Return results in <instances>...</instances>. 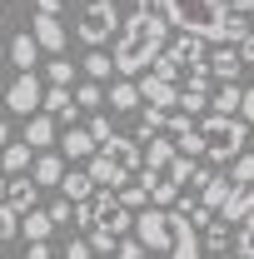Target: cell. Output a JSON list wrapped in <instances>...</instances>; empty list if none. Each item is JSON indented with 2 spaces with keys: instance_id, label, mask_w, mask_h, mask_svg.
Segmentation results:
<instances>
[{
  "instance_id": "obj_17",
  "label": "cell",
  "mask_w": 254,
  "mask_h": 259,
  "mask_svg": "<svg viewBox=\"0 0 254 259\" xmlns=\"http://www.w3.org/2000/svg\"><path fill=\"white\" fill-rule=\"evenodd\" d=\"M209 75H215V80H239V70H244V60H239V50H234V45H229V40H224L220 50H215V55H209Z\"/></svg>"
},
{
  "instance_id": "obj_33",
  "label": "cell",
  "mask_w": 254,
  "mask_h": 259,
  "mask_svg": "<svg viewBox=\"0 0 254 259\" xmlns=\"http://www.w3.org/2000/svg\"><path fill=\"white\" fill-rule=\"evenodd\" d=\"M239 254L254 259V214H249V220H239Z\"/></svg>"
},
{
  "instance_id": "obj_6",
  "label": "cell",
  "mask_w": 254,
  "mask_h": 259,
  "mask_svg": "<svg viewBox=\"0 0 254 259\" xmlns=\"http://www.w3.org/2000/svg\"><path fill=\"white\" fill-rule=\"evenodd\" d=\"M45 105V85H40V75L35 70H20L10 85H5V110L10 115H35Z\"/></svg>"
},
{
  "instance_id": "obj_26",
  "label": "cell",
  "mask_w": 254,
  "mask_h": 259,
  "mask_svg": "<svg viewBox=\"0 0 254 259\" xmlns=\"http://www.w3.org/2000/svg\"><path fill=\"white\" fill-rule=\"evenodd\" d=\"M75 105H80V110H100V105H105V90H100V80H90V75H85V80L75 85Z\"/></svg>"
},
{
  "instance_id": "obj_36",
  "label": "cell",
  "mask_w": 254,
  "mask_h": 259,
  "mask_svg": "<svg viewBox=\"0 0 254 259\" xmlns=\"http://www.w3.org/2000/svg\"><path fill=\"white\" fill-rule=\"evenodd\" d=\"M90 135H95L100 145H105V140L115 135V125H110V115H90Z\"/></svg>"
},
{
  "instance_id": "obj_23",
  "label": "cell",
  "mask_w": 254,
  "mask_h": 259,
  "mask_svg": "<svg viewBox=\"0 0 254 259\" xmlns=\"http://www.w3.org/2000/svg\"><path fill=\"white\" fill-rule=\"evenodd\" d=\"M65 180V155H35V185H60Z\"/></svg>"
},
{
  "instance_id": "obj_30",
  "label": "cell",
  "mask_w": 254,
  "mask_h": 259,
  "mask_svg": "<svg viewBox=\"0 0 254 259\" xmlns=\"http://www.w3.org/2000/svg\"><path fill=\"white\" fill-rule=\"evenodd\" d=\"M229 180H234V185H254V155L249 150H239V155L229 160Z\"/></svg>"
},
{
  "instance_id": "obj_7",
  "label": "cell",
  "mask_w": 254,
  "mask_h": 259,
  "mask_svg": "<svg viewBox=\"0 0 254 259\" xmlns=\"http://www.w3.org/2000/svg\"><path fill=\"white\" fill-rule=\"evenodd\" d=\"M90 175H95V185H100V190H120L125 180H135L125 164L115 160V155H105V150H95V155H90Z\"/></svg>"
},
{
  "instance_id": "obj_28",
  "label": "cell",
  "mask_w": 254,
  "mask_h": 259,
  "mask_svg": "<svg viewBox=\"0 0 254 259\" xmlns=\"http://www.w3.org/2000/svg\"><path fill=\"white\" fill-rule=\"evenodd\" d=\"M115 194H120V204H125V209H145V204H150V190H145L140 180H125Z\"/></svg>"
},
{
  "instance_id": "obj_24",
  "label": "cell",
  "mask_w": 254,
  "mask_h": 259,
  "mask_svg": "<svg viewBox=\"0 0 254 259\" xmlns=\"http://www.w3.org/2000/svg\"><path fill=\"white\" fill-rule=\"evenodd\" d=\"M229 190H234V180H224V175H209V180H204V190H199V204L220 214V204L229 199Z\"/></svg>"
},
{
  "instance_id": "obj_12",
  "label": "cell",
  "mask_w": 254,
  "mask_h": 259,
  "mask_svg": "<svg viewBox=\"0 0 254 259\" xmlns=\"http://www.w3.org/2000/svg\"><path fill=\"white\" fill-rule=\"evenodd\" d=\"M209 110H215V115H239V110H244V85H239V80H215Z\"/></svg>"
},
{
  "instance_id": "obj_38",
  "label": "cell",
  "mask_w": 254,
  "mask_h": 259,
  "mask_svg": "<svg viewBox=\"0 0 254 259\" xmlns=\"http://www.w3.org/2000/svg\"><path fill=\"white\" fill-rule=\"evenodd\" d=\"M115 254H120V259H150V249H145V244H140V239H135V244H120V249H115Z\"/></svg>"
},
{
  "instance_id": "obj_21",
  "label": "cell",
  "mask_w": 254,
  "mask_h": 259,
  "mask_svg": "<svg viewBox=\"0 0 254 259\" xmlns=\"http://www.w3.org/2000/svg\"><path fill=\"white\" fill-rule=\"evenodd\" d=\"M35 55H40V40L30 30H20L10 40V65H20V70H35Z\"/></svg>"
},
{
  "instance_id": "obj_16",
  "label": "cell",
  "mask_w": 254,
  "mask_h": 259,
  "mask_svg": "<svg viewBox=\"0 0 254 259\" xmlns=\"http://www.w3.org/2000/svg\"><path fill=\"white\" fill-rule=\"evenodd\" d=\"M35 194H40V185H35V175H10V190H5V204L10 209H35Z\"/></svg>"
},
{
  "instance_id": "obj_14",
  "label": "cell",
  "mask_w": 254,
  "mask_h": 259,
  "mask_svg": "<svg viewBox=\"0 0 254 259\" xmlns=\"http://www.w3.org/2000/svg\"><path fill=\"white\" fill-rule=\"evenodd\" d=\"M95 150H100V140L90 135V125H85V130H75V125H70V130L60 135V155H65V160H90Z\"/></svg>"
},
{
  "instance_id": "obj_45",
  "label": "cell",
  "mask_w": 254,
  "mask_h": 259,
  "mask_svg": "<svg viewBox=\"0 0 254 259\" xmlns=\"http://www.w3.org/2000/svg\"><path fill=\"white\" fill-rule=\"evenodd\" d=\"M0 85H5V65H0Z\"/></svg>"
},
{
  "instance_id": "obj_39",
  "label": "cell",
  "mask_w": 254,
  "mask_h": 259,
  "mask_svg": "<svg viewBox=\"0 0 254 259\" xmlns=\"http://www.w3.org/2000/svg\"><path fill=\"white\" fill-rule=\"evenodd\" d=\"M25 259H50V239H30V254Z\"/></svg>"
},
{
  "instance_id": "obj_47",
  "label": "cell",
  "mask_w": 254,
  "mask_h": 259,
  "mask_svg": "<svg viewBox=\"0 0 254 259\" xmlns=\"http://www.w3.org/2000/svg\"><path fill=\"white\" fill-rule=\"evenodd\" d=\"M0 259H10V254H5V249H0Z\"/></svg>"
},
{
  "instance_id": "obj_42",
  "label": "cell",
  "mask_w": 254,
  "mask_h": 259,
  "mask_svg": "<svg viewBox=\"0 0 254 259\" xmlns=\"http://www.w3.org/2000/svg\"><path fill=\"white\" fill-rule=\"evenodd\" d=\"M5 145H10V120L0 115V150H5Z\"/></svg>"
},
{
  "instance_id": "obj_3",
  "label": "cell",
  "mask_w": 254,
  "mask_h": 259,
  "mask_svg": "<svg viewBox=\"0 0 254 259\" xmlns=\"http://www.w3.org/2000/svg\"><path fill=\"white\" fill-rule=\"evenodd\" d=\"M159 10L170 15V25L199 35L209 45H224L229 40V5L224 0H164Z\"/></svg>"
},
{
  "instance_id": "obj_18",
  "label": "cell",
  "mask_w": 254,
  "mask_h": 259,
  "mask_svg": "<svg viewBox=\"0 0 254 259\" xmlns=\"http://www.w3.org/2000/svg\"><path fill=\"white\" fill-rule=\"evenodd\" d=\"M60 190H65V199H75V204H80V199H95V175H90V169H65V180H60Z\"/></svg>"
},
{
  "instance_id": "obj_25",
  "label": "cell",
  "mask_w": 254,
  "mask_h": 259,
  "mask_svg": "<svg viewBox=\"0 0 254 259\" xmlns=\"http://www.w3.org/2000/svg\"><path fill=\"white\" fill-rule=\"evenodd\" d=\"M229 234H234V225H229L224 214H215V220L204 225V249H215V254H224V249H229Z\"/></svg>"
},
{
  "instance_id": "obj_37",
  "label": "cell",
  "mask_w": 254,
  "mask_h": 259,
  "mask_svg": "<svg viewBox=\"0 0 254 259\" xmlns=\"http://www.w3.org/2000/svg\"><path fill=\"white\" fill-rule=\"evenodd\" d=\"M234 50H239V60H244V65H254V30L239 35V40H234Z\"/></svg>"
},
{
  "instance_id": "obj_13",
  "label": "cell",
  "mask_w": 254,
  "mask_h": 259,
  "mask_svg": "<svg viewBox=\"0 0 254 259\" xmlns=\"http://www.w3.org/2000/svg\"><path fill=\"white\" fill-rule=\"evenodd\" d=\"M30 35L40 40V50H45V55H60L65 40H70V35H65V25L55 20V15H35V20H30Z\"/></svg>"
},
{
  "instance_id": "obj_43",
  "label": "cell",
  "mask_w": 254,
  "mask_h": 259,
  "mask_svg": "<svg viewBox=\"0 0 254 259\" xmlns=\"http://www.w3.org/2000/svg\"><path fill=\"white\" fill-rule=\"evenodd\" d=\"M229 10H254V0H224Z\"/></svg>"
},
{
  "instance_id": "obj_8",
  "label": "cell",
  "mask_w": 254,
  "mask_h": 259,
  "mask_svg": "<svg viewBox=\"0 0 254 259\" xmlns=\"http://www.w3.org/2000/svg\"><path fill=\"white\" fill-rule=\"evenodd\" d=\"M164 50H170V55H175V60L185 65V70H199V65L209 60V40H199V35H180V40H170V45H164Z\"/></svg>"
},
{
  "instance_id": "obj_44",
  "label": "cell",
  "mask_w": 254,
  "mask_h": 259,
  "mask_svg": "<svg viewBox=\"0 0 254 259\" xmlns=\"http://www.w3.org/2000/svg\"><path fill=\"white\" fill-rule=\"evenodd\" d=\"M5 190H10V180H5V175H0V199H5Z\"/></svg>"
},
{
  "instance_id": "obj_22",
  "label": "cell",
  "mask_w": 254,
  "mask_h": 259,
  "mask_svg": "<svg viewBox=\"0 0 254 259\" xmlns=\"http://www.w3.org/2000/svg\"><path fill=\"white\" fill-rule=\"evenodd\" d=\"M105 105H115V115H125V110H135V105H145V95H140V85L125 75V80H115V90H110Z\"/></svg>"
},
{
  "instance_id": "obj_15",
  "label": "cell",
  "mask_w": 254,
  "mask_h": 259,
  "mask_svg": "<svg viewBox=\"0 0 254 259\" xmlns=\"http://www.w3.org/2000/svg\"><path fill=\"white\" fill-rule=\"evenodd\" d=\"M220 214L229 220V225L249 220V214H254V185H234V190H229V199L220 204Z\"/></svg>"
},
{
  "instance_id": "obj_35",
  "label": "cell",
  "mask_w": 254,
  "mask_h": 259,
  "mask_svg": "<svg viewBox=\"0 0 254 259\" xmlns=\"http://www.w3.org/2000/svg\"><path fill=\"white\" fill-rule=\"evenodd\" d=\"M90 254H95L90 234H85V239H70V244H65V259H90Z\"/></svg>"
},
{
  "instance_id": "obj_2",
  "label": "cell",
  "mask_w": 254,
  "mask_h": 259,
  "mask_svg": "<svg viewBox=\"0 0 254 259\" xmlns=\"http://www.w3.org/2000/svg\"><path fill=\"white\" fill-rule=\"evenodd\" d=\"M190 169H194V160H185L175 150V140H159L155 135V145H145V164H140L135 180L150 190V204H175L180 190L190 185Z\"/></svg>"
},
{
  "instance_id": "obj_41",
  "label": "cell",
  "mask_w": 254,
  "mask_h": 259,
  "mask_svg": "<svg viewBox=\"0 0 254 259\" xmlns=\"http://www.w3.org/2000/svg\"><path fill=\"white\" fill-rule=\"evenodd\" d=\"M244 120H249V135H254V90H244V110H239Z\"/></svg>"
},
{
  "instance_id": "obj_48",
  "label": "cell",
  "mask_w": 254,
  "mask_h": 259,
  "mask_svg": "<svg viewBox=\"0 0 254 259\" xmlns=\"http://www.w3.org/2000/svg\"><path fill=\"white\" fill-rule=\"evenodd\" d=\"M239 259H244V254H239Z\"/></svg>"
},
{
  "instance_id": "obj_4",
  "label": "cell",
  "mask_w": 254,
  "mask_h": 259,
  "mask_svg": "<svg viewBox=\"0 0 254 259\" xmlns=\"http://www.w3.org/2000/svg\"><path fill=\"white\" fill-rule=\"evenodd\" d=\"M199 140H204V160L209 164H229L244 150V140H249V120L204 110V115H199Z\"/></svg>"
},
{
  "instance_id": "obj_27",
  "label": "cell",
  "mask_w": 254,
  "mask_h": 259,
  "mask_svg": "<svg viewBox=\"0 0 254 259\" xmlns=\"http://www.w3.org/2000/svg\"><path fill=\"white\" fill-rule=\"evenodd\" d=\"M85 75H90V80H110V75H115V55H105V50H90V55H85Z\"/></svg>"
},
{
  "instance_id": "obj_9",
  "label": "cell",
  "mask_w": 254,
  "mask_h": 259,
  "mask_svg": "<svg viewBox=\"0 0 254 259\" xmlns=\"http://www.w3.org/2000/svg\"><path fill=\"white\" fill-rule=\"evenodd\" d=\"M60 140V125H55V115L50 110H35V115H25V145H35V150H50Z\"/></svg>"
},
{
  "instance_id": "obj_20",
  "label": "cell",
  "mask_w": 254,
  "mask_h": 259,
  "mask_svg": "<svg viewBox=\"0 0 254 259\" xmlns=\"http://www.w3.org/2000/svg\"><path fill=\"white\" fill-rule=\"evenodd\" d=\"M20 234H25V239H50V234H55L50 209H25V214H20Z\"/></svg>"
},
{
  "instance_id": "obj_5",
  "label": "cell",
  "mask_w": 254,
  "mask_h": 259,
  "mask_svg": "<svg viewBox=\"0 0 254 259\" xmlns=\"http://www.w3.org/2000/svg\"><path fill=\"white\" fill-rule=\"evenodd\" d=\"M120 25H125L120 0H90V5H85V15L75 20V35L95 50V45H105V40H115V35H120Z\"/></svg>"
},
{
  "instance_id": "obj_1",
  "label": "cell",
  "mask_w": 254,
  "mask_h": 259,
  "mask_svg": "<svg viewBox=\"0 0 254 259\" xmlns=\"http://www.w3.org/2000/svg\"><path fill=\"white\" fill-rule=\"evenodd\" d=\"M170 45V15L164 10H135L115 35V75H140L150 70L155 55Z\"/></svg>"
},
{
  "instance_id": "obj_31",
  "label": "cell",
  "mask_w": 254,
  "mask_h": 259,
  "mask_svg": "<svg viewBox=\"0 0 254 259\" xmlns=\"http://www.w3.org/2000/svg\"><path fill=\"white\" fill-rule=\"evenodd\" d=\"M20 234V209H10L5 199H0V244H10Z\"/></svg>"
},
{
  "instance_id": "obj_10",
  "label": "cell",
  "mask_w": 254,
  "mask_h": 259,
  "mask_svg": "<svg viewBox=\"0 0 254 259\" xmlns=\"http://www.w3.org/2000/svg\"><path fill=\"white\" fill-rule=\"evenodd\" d=\"M100 150H105V155H115L130 175H140V164H145V150H140V140H135V135H110Z\"/></svg>"
},
{
  "instance_id": "obj_32",
  "label": "cell",
  "mask_w": 254,
  "mask_h": 259,
  "mask_svg": "<svg viewBox=\"0 0 254 259\" xmlns=\"http://www.w3.org/2000/svg\"><path fill=\"white\" fill-rule=\"evenodd\" d=\"M180 70H185V65L175 60L170 50H159V55H155V65H150V75H159V80H180Z\"/></svg>"
},
{
  "instance_id": "obj_19",
  "label": "cell",
  "mask_w": 254,
  "mask_h": 259,
  "mask_svg": "<svg viewBox=\"0 0 254 259\" xmlns=\"http://www.w3.org/2000/svg\"><path fill=\"white\" fill-rule=\"evenodd\" d=\"M30 164H35V145H25V140L0 150V169H5V175H25Z\"/></svg>"
},
{
  "instance_id": "obj_11",
  "label": "cell",
  "mask_w": 254,
  "mask_h": 259,
  "mask_svg": "<svg viewBox=\"0 0 254 259\" xmlns=\"http://www.w3.org/2000/svg\"><path fill=\"white\" fill-rule=\"evenodd\" d=\"M140 95H145V105H159V110H180V85H175V80L145 75V80H140Z\"/></svg>"
},
{
  "instance_id": "obj_29",
  "label": "cell",
  "mask_w": 254,
  "mask_h": 259,
  "mask_svg": "<svg viewBox=\"0 0 254 259\" xmlns=\"http://www.w3.org/2000/svg\"><path fill=\"white\" fill-rule=\"evenodd\" d=\"M45 80H50V85H75V65L65 60V55H50V65H45Z\"/></svg>"
},
{
  "instance_id": "obj_46",
  "label": "cell",
  "mask_w": 254,
  "mask_h": 259,
  "mask_svg": "<svg viewBox=\"0 0 254 259\" xmlns=\"http://www.w3.org/2000/svg\"><path fill=\"white\" fill-rule=\"evenodd\" d=\"M0 25H5V10H0Z\"/></svg>"
},
{
  "instance_id": "obj_40",
  "label": "cell",
  "mask_w": 254,
  "mask_h": 259,
  "mask_svg": "<svg viewBox=\"0 0 254 259\" xmlns=\"http://www.w3.org/2000/svg\"><path fill=\"white\" fill-rule=\"evenodd\" d=\"M35 15H60V0H35Z\"/></svg>"
},
{
  "instance_id": "obj_34",
  "label": "cell",
  "mask_w": 254,
  "mask_h": 259,
  "mask_svg": "<svg viewBox=\"0 0 254 259\" xmlns=\"http://www.w3.org/2000/svg\"><path fill=\"white\" fill-rule=\"evenodd\" d=\"M50 220H55V225H70V220H75V199H55V204H50Z\"/></svg>"
}]
</instances>
